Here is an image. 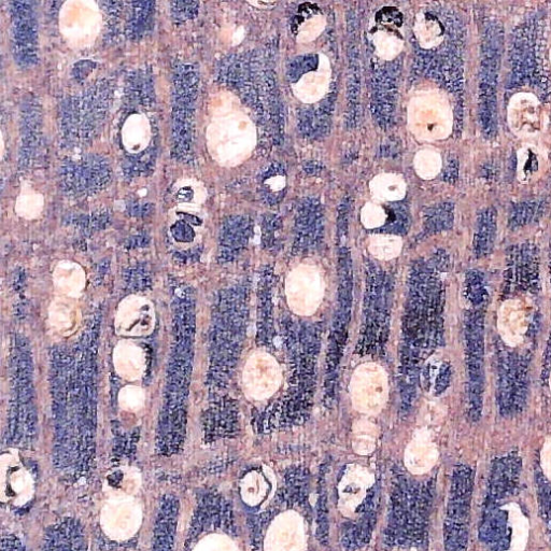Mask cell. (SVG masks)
Returning <instances> with one entry per match:
<instances>
[{"label":"cell","instance_id":"cell-22","mask_svg":"<svg viewBox=\"0 0 551 551\" xmlns=\"http://www.w3.org/2000/svg\"><path fill=\"white\" fill-rule=\"evenodd\" d=\"M497 219V211L492 207L483 210L478 216L473 243L477 259H485L492 253L497 239Z\"/></svg>","mask_w":551,"mask_h":551},{"label":"cell","instance_id":"cell-4","mask_svg":"<svg viewBox=\"0 0 551 551\" xmlns=\"http://www.w3.org/2000/svg\"><path fill=\"white\" fill-rule=\"evenodd\" d=\"M115 94V83L101 79L60 104L62 143L69 149L86 148L102 132Z\"/></svg>","mask_w":551,"mask_h":551},{"label":"cell","instance_id":"cell-6","mask_svg":"<svg viewBox=\"0 0 551 551\" xmlns=\"http://www.w3.org/2000/svg\"><path fill=\"white\" fill-rule=\"evenodd\" d=\"M530 352H519L497 341L494 347V377L499 414L506 419L525 411L530 393Z\"/></svg>","mask_w":551,"mask_h":551},{"label":"cell","instance_id":"cell-25","mask_svg":"<svg viewBox=\"0 0 551 551\" xmlns=\"http://www.w3.org/2000/svg\"><path fill=\"white\" fill-rule=\"evenodd\" d=\"M464 290L466 299L471 303L473 309H483L489 299L485 274L477 270L466 273Z\"/></svg>","mask_w":551,"mask_h":551},{"label":"cell","instance_id":"cell-12","mask_svg":"<svg viewBox=\"0 0 551 551\" xmlns=\"http://www.w3.org/2000/svg\"><path fill=\"white\" fill-rule=\"evenodd\" d=\"M62 191L77 200H86L106 190L112 181L109 161L100 154H86L60 166Z\"/></svg>","mask_w":551,"mask_h":551},{"label":"cell","instance_id":"cell-1","mask_svg":"<svg viewBox=\"0 0 551 551\" xmlns=\"http://www.w3.org/2000/svg\"><path fill=\"white\" fill-rule=\"evenodd\" d=\"M447 265L445 253L437 252L429 261L415 262L409 274L400 366L403 414L411 413L416 402L421 363L441 342L443 284L440 274Z\"/></svg>","mask_w":551,"mask_h":551},{"label":"cell","instance_id":"cell-36","mask_svg":"<svg viewBox=\"0 0 551 551\" xmlns=\"http://www.w3.org/2000/svg\"><path fill=\"white\" fill-rule=\"evenodd\" d=\"M193 191L189 188L182 189L177 194V200L180 202H190L193 199Z\"/></svg>","mask_w":551,"mask_h":551},{"label":"cell","instance_id":"cell-31","mask_svg":"<svg viewBox=\"0 0 551 551\" xmlns=\"http://www.w3.org/2000/svg\"><path fill=\"white\" fill-rule=\"evenodd\" d=\"M172 234L180 243H191L195 237L192 226L185 220H180L172 226Z\"/></svg>","mask_w":551,"mask_h":551},{"label":"cell","instance_id":"cell-35","mask_svg":"<svg viewBox=\"0 0 551 551\" xmlns=\"http://www.w3.org/2000/svg\"><path fill=\"white\" fill-rule=\"evenodd\" d=\"M3 551H21L20 542L17 539L4 536Z\"/></svg>","mask_w":551,"mask_h":551},{"label":"cell","instance_id":"cell-37","mask_svg":"<svg viewBox=\"0 0 551 551\" xmlns=\"http://www.w3.org/2000/svg\"><path fill=\"white\" fill-rule=\"evenodd\" d=\"M182 216H185V217H183V220H185L190 225H201L202 224V220L200 218H197V217L192 216V215H186V214H182Z\"/></svg>","mask_w":551,"mask_h":551},{"label":"cell","instance_id":"cell-18","mask_svg":"<svg viewBox=\"0 0 551 551\" xmlns=\"http://www.w3.org/2000/svg\"><path fill=\"white\" fill-rule=\"evenodd\" d=\"M42 551H87L86 536L79 522L66 518L53 525L46 533Z\"/></svg>","mask_w":551,"mask_h":551},{"label":"cell","instance_id":"cell-14","mask_svg":"<svg viewBox=\"0 0 551 551\" xmlns=\"http://www.w3.org/2000/svg\"><path fill=\"white\" fill-rule=\"evenodd\" d=\"M11 49L14 61L23 69L39 61V32L35 5L30 2L10 4Z\"/></svg>","mask_w":551,"mask_h":551},{"label":"cell","instance_id":"cell-5","mask_svg":"<svg viewBox=\"0 0 551 551\" xmlns=\"http://www.w3.org/2000/svg\"><path fill=\"white\" fill-rule=\"evenodd\" d=\"M365 265L360 351L363 355L377 357L388 341L393 284L383 267L371 261Z\"/></svg>","mask_w":551,"mask_h":551},{"label":"cell","instance_id":"cell-28","mask_svg":"<svg viewBox=\"0 0 551 551\" xmlns=\"http://www.w3.org/2000/svg\"><path fill=\"white\" fill-rule=\"evenodd\" d=\"M544 210V204L539 202H525L516 205L510 215V226L517 230L540 218Z\"/></svg>","mask_w":551,"mask_h":551},{"label":"cell","instance_id":"cell-7","mask_svg":"<svg viewBox=\"0 0 551 551\" xmlns=\"http://www.w3.org/2000/svg\"><path fill=\"white\" fill-rule=\"evenodd\" d=\"M173 84L172 154L177 162L193 165L196 102L200 87L195 67L178 63L174 68Z\"/></svg>","mask_w":551,"mask_h":551},{"label":"cell","instance_id":"cell-2","mask_svg":"<svg viewBox=\"0 0 551 551\" xmlns=\"http://www.w3.org/2000/svg\"><path fill=\"white\" fill-rule=\"evenodd\" d=\"M192 302L185 308L183 323L181 317L177 323L175 333L174 349L172 352L171 364L167 376V403L168 413L161 419L159 448L164 455H174L182 445L183 432L176 420V409L180 416L186 420L185 402L189 380L191 378L192 357H193V334L194 321Z\"/></svg>","mask_w":551,"mask_h":551},{"label":"cell","instance_id":"cell-9","mask_svg":"<svg viewBox=\"0 0 551 551\" xmlns=\"http://www.w3.org/2000/svg\"><path fill=\"white\" fill-rule=\"evenodd\" d=\"M337 304L327 355V395L332 401L336 394L337 372L344 356L353 302V268L351 253L346 244L338 245Z\"/></svg>","mask_w":551,"mask_h":551},{"label":"cell","instance_id":"cell-8","mask_svg":"<svg viewBox=\"0 0 551 551\" xmlns=\"http://www.w3.org/2000/svg\"><path fill=\"white\" fill-rule=\"evenodd\" d=\"M503 38L499 22L490 20L485 23L479 68L478 119L487 139H493L498 133L497 94Z\"/></svg>","mask_w":551,"mask_h":551},{"label":"cell","instance_id":"cell-24","mask_svg":"<svg viewBox=\"0 0 551 551\" xmlns=\"http://www.w3.org/2000/svg\"><path fill=\"white\" fill-rule=\"evenodd\" d=\"M126 98L130 106L150 108L154 105L153 79L147 70L139 69L127 78Z\"/></svg>","mask_w":551,"mask_h":551},{"label":"cell","instance_id":"cell-33","mask_svg":"<svg viewBox=\"0 0 551 551\" xmlns=\"http://www.w3.org/2000/svg\"><path fill=\"white\" fill-rule=\"evenodd\" d=\"M451 377H452L451 366L449 363H444L441 366V370L439 372V375H437V378L435 381V393L437 395H440L447 390V388L450 386V383H451Z\"/></svg>","mask_w":551,"mask_h":551},{"label":"cell","instance_id":"cell-34","mask_svg":"<svg viewBox=\"0 0 551 551\" xmlns=\"http://www.w3.org/2000/svg\"><path fill=\"white\" fill-rule=\"evenodd\" d=\"M550 365H551V332H550V337L548 339V345L546 347V352H545L544 366L542 370V379L548 376Z\"/></svg>","mask_w":551,"mask_h":551},{"label":"cell","instance_id":"cell-27","mask_svg":"<svg viewBox=\"0 0 551 551\" xmlns=\"http://www.w3.org/2000/svg\"><path fill=\"white\" fill-rule=\"evenodd\" d=\"M454 224V206L442 204L428 211L425 220V230L428 234L447 231Z\"/></svg>","mask_w":551,"mask_h":551},{"label":"cell","instance_id":"cell-3","mask_svg":"<svg viewBox=\"0 0 551 551\" xmlns=\"http://www.w3.org/2000/svg\"><path fill=\"white\" fill-rule=\"evenodd\" d=\"M249 287L242 281L224 290L213 331V367L217 383L223 387L234 373L245 342Z\"/></svg>","mask_w":551,"mask_h":551},{"label":"cell","instance_id":"cell-15","mask_svg":"<svg viewBox=\"0 0 551 551\" xmlns=\"http://www.w3.org/2000/svg\"><path fill=\"white\" fill-rule=\"evenodd\" d=\"M540 290V253L534 244L525 243L507 251L503 293H536Z\"/></svg>","mask_w":551,"mask_h":551},{"label":"cell","instance_id":"cell-26","mask_svg":"<svg viewBox=\"0 0 551 551\" xmlns=\"http://www.w3.org/2000/svg\"><path fill=\"white\" fill-rule=\"evenodd\" d=\"M131 16L126 24V35L131 38L143 36L150 25L155 3H130Z\"/></svg>","mask_w":551,"mask_h":551},{"label":"cell","instance_id":"cell-21","mask_svg":"<svg viewBox=\"0 0 551 551\" xmlns=\"http://www.w3.org/2000/svg\"><path fill=\"white\" fill-rule=\"evenodd\" d=\"M274 275L271 270L262 272L259 284V342L262 346L270 345L274 334L273 291Z\"/></svg>","mask_w":551,"mask_h":551},{"label":"cell","instance_id":"cell-10","mask_svg":"<svg viewBox=\"0 0 551 551\" xmlns=\"http://www.w3.org/2000/svg\"><path fill=\"white\" fill-rule=\"evenodd\" d=\"M465 364L468 373V416L483 417L485 393V312L471 309L464 317Z\"/></svg>","mask_w":551,"mask_h":551},{"label":"cell","instance_id":"cell-23","mask_svg":"<svg viewBox=\"0 0 551 551\" xmlns=\"http://www.w3.org/2000/svg\"><path fill=\"white\" fill-rule=\"evenodd\" d=\"M349 78H348V112L347 124L351 127L357 125L359 120V96H360V67L359 50L356 41L350 39L349 45Z\"/></svg>","mask_w":551,"mask_h":551},{"label":"cell","instance_id":"cell-20","mask_svg":"<svg viewBox=\"0 0 551 551\" xmlns=\"http://www.w3.org/2000/svg\"><path fill=\"white\" fill-rule=\"evenodd\" d=\"M251 235V223L248 218L234 216L225 220L220 234V256L225 262L235 260L242 252Z\"/></svg>","mask_w":551,"mask_h":551},{"label":"cell","instance_id":"cell-32","mask_svg":"<svg viewBox=\"0 0 551 551\" xmlns=\"http://www.w3.org/2000/svg\"><path fill=\"white\" fill-rule=\"evenodd\" d=\"M280 229V222L275 217L267 218L264 224V242L267 248L276 247V232Z\"/></svg>","mask_w":551,"mask_h":551},{"label":"cell","instance_id":"cell-17","mask_svg":"<svg viewBox=\"0 0 551 551\" xmlns=\"http://www.w3.org/2000/svg\"><path fill=\"white\" fill-rule=\"evenodd\" d=\"M324 232V217L319 203L315 200L303 202L296 214L295 242L296 253L316 250Z\"/></svg>","mask_w":551,"mask_h":551},{"label":"cell","instance_id":"cell-11","mask_svg":"<svg viewBox=\"0 0 551 551\" xmlns=\"http://www.w3.org/2000/svg\"><path fill=\"white\" fill-rule=\"evenodd\" d=\"M474 479L469 465L456 466L452 474L444 532L447 551L468 550Z\"/></svg>","mask_w":551,"mask_h":551},{"label":"cell","instance_id":"cell-30","mask_svg":"<svg viewBox=\"0 0 551 551\" xmlns=\"http://www.w3.org/2000/svg\"><path fill=\"white\" fill-rule=\"evenodd\" d=\"M317 58L315 55H305L295 59L290 67L291 79H299L303 74L314 70L317 67Z\"/></svg>","mask_w":551,"mask_h":551},{"label":"cell","instance_id":"cell-13","mask_svg":"<svg viewBox=\"0 0 551 551\" xmlns=\"http://www.w3.org/2000/svg\"><path fill=\"white\" fill-rule=\"evenodd\" d=\"M540 31L536 19H530L520 25L513 34L511 42V84L514 88L535 86L541 79L540 73Z\"/></svg>","mask_w":551,"mask_h":551},{"label":"cell","instance_id":"cell-16","mask_svg":"<svg viewBox=\"0 0 551 551\" xmlns=\"http://www.w3.org/2000/svg\"><path fill=\"white\" fill-rule=\"evenodd\" d=\"M21 148L19 166L21 171H30L39 164L42 152V109L37 98L24 97L21 107Z\"/></svg>","mask_w":551,"mask_h":551},{"label":"cell","instance_id":"cell-29","mask_svg":"<svg viewBox=\"0 0 551 551\" xmlns=\"http://www.w3.org/2000/svg\"><path fill=\"white\" fill-rule=\"evenodd\" d=\"M172 17L177 22H186L194 19L200 12V3L175 2L171 4Z\"/></svg>","mask_w":551,"mask_h":551},{"label":"cell","instance_id":"cell-19","mask_svg":"<svg viewBox=\"0 0 551 551\" xmlns=\"http://www.w3.org/2000/svg\"><path fill=\"white\" fill-rule=\"evenodd\" d=\"M179 502L174 496L162 500L155 520L152 551H174Z\"/></svg>","mask_w":551,"mask_h":551}]
</instances>
